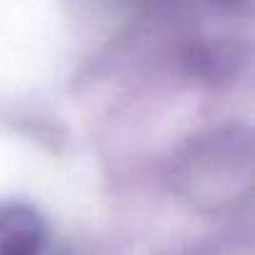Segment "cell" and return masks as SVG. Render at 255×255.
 Instances as JSON below:
<instances>
[{
    "instance_id": "obj_1",
    "label": "cell",
    "mask_w": 255,
    "mask_h": 255,
    "mask_svg": "<svg viewBox=\"0 0 255 255\" xmlns=\"http://www.w3.org/2000/svg\"><path fill=\"white\" fill-rule=\"evenodd\" d=\"M45 225L30 208H0V255H43Z\"/></svg>"
}]
</instances>
